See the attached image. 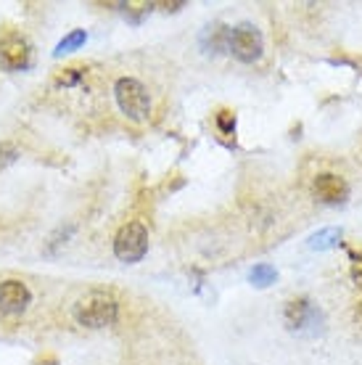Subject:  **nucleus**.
Wrapping results in <instances>:
<instances>
[{"label": "nucleus", "instance_id": "obj_1", "mask_svg": "<svg viewBox=\"0 0 362 365\" xmlns=\"http://www.w3.org/2000/svg\"><path fill=\"white\" fill-rule=\"evenodd\" d=\"M119 318V302L106 292L85 294L74 304V320L85 329H106L114 326Z\"/></svg>", "mask_w": 362, "mask_h": 365}, {"label": "nucleus", "instance_id": "obj_2", "mask_svg": "<svg viewBox=\"0 0 362 365\" xmlns=\"http://www.w3.org/2000/svg\"><path fill=\"white\" fill-rule=\"evenodd\" d=\"M114 96H117V103L122 114L133 119V122H143L151 114V96L143 88V83H138L133 77H122L114 88Z\"/></svg>", "mask_w": 362, "mask_h": 365}, {"label": "nucleus", "instance_id": "obj_3", "mask_svg": "<svg viewBox=\"0 0 362 365\" xmlns=\"http://www.w3.org/2000/svg\"><path fill=\"white\" fill-rule=\"evenodd\" d=\"M148 252V230H145L143 222H127L122 225L114 238V255L117 259L133 265V262H140Z\"/></svg>", "mask_w": 362, "mask_h": 365}, {"label": "nucleus", "instance_id": "obj_4", "mask_svg": "<svg viewBox=\"0 0 362 365\" xmlns=\"http://www.w3.org/2000/svg\"><path fill=\"white\" fill-rule=\"evenodd\" d=\"M227 51L236 56L238 61H244V64H254L264 51V40H262V32L244 21V24H238V27L230 29V40H227Z\"/></svg>", "mask_w": 362, "mask_h": 365}, {"label": "nucleus", "instance_id": "obj_5", "mask_svg": "<svg viewBox=\"0 0 362 365\" xmlns=\"http://www.w3.org/2000/svg\"><path fill=\"white\" fill-rule=\"evenodd\" d=\"M283 320H286V329L294 334H317L323 326V312L317 310L307 297H296L286 304Z\"/></svg>", "mask_w": 362, "mask_h": 365}, {"label": "nucleus", "instance_id": "obj_6", "mask_svg": "<svg viewBox=\"0 0 362 365\" xmlns=\"http://www.w3.org/2000/svg\"><path fill=\"white\" fill-rule=\"evenodd\" d=\"M32 64V46L24 35L9 32L0 40V66L9 72H21Z\"/></svg>", "mask_w": 362, "mask_h": 365}, {"label": "nucleus", "instance_id": "obj_7", "mask_svg": "<svg viewBox=\"0 0 362 365\" xmlns=\"http://www.w3.org/2000/svg\"><path fill=\"white\" fill-rule=\"evenodd\" d=\"M312 193H315L317 201L336 207V204H344L349 199V182L333 173H323L317 175L315 182H312Z\"/></svg>", "mask_w": 362, "mask_h": 365}, {"label": "nucleus", "instance_id": "obj_8", "mask_svg": "<svg viewBox=\"0 0 362 365\" xmlns=\"http://www.w3.org/2000/svg\"><path fill=\"white\" fill-rule=\"evenodd\" d=\"M29 302H32V292H29L27 283L16 281V278L0 283V312L19 315V312L27 310Z\"/></svg>", "mask_w": 362, "mask_h": 365}, {"label": "nucleus", "instance_id": "obj_9", "mask_svg": "<svg viewBox=\"0 0 362 365\" xmlns=\"http://www.w3.org/2000/svg\"><path fill=\"white\" fill-rule=\"evenodd\" d=\"M344 238V230L341 228H323L309 236V249L315 252H328V249H336Z\"/></svg>", "mask_w": 362, "mask_h": 365}, {"label": "nucleus", "instance_id": "obj_10", "mask_svg": "<svg viewBox=\"0 0 362 365\" xmlns=\"http://www.w3.org/2000/svg\"><path fill=\"white\" fill-rule=\"evenodd\" d=\"M227 40H230V27L225 24H214V27H207L204 29V37H201V43L204 48L209 51H227Z\"/></svg>", "mask_w": 362, "mask_h": 365}, {"label": "nucleus", "instance_id": "obj_11", "mask_svg": "<svg viewBox=\"0 0 362 365\" xmlns=\"http://www.w3.org/2000/svg\"><path fill=\"white\" fill-rule=\"evenodd\" d=\"M249 281L257 289H267V286H272V283L278 281V270L272 265H267V262H259V265H254L249 270Z\"/></svg>", "mask_w": 362, "mask_h": 365}, {"label": "nucleus", "instance_id": "obj_12", "mask_svg": "<svg viewBox=\"0 0 362 365\" xmlns=\"http://www.w3.org/2000/svg\"><path fill=\"white\" fill-rule=\"evenodd\" d=\"M85 40H88L85 29H72V32L63 37V40H58V46H56L53 56H56V58H61L63 53H72V51H77V48L85 46Z\"/></svg>", "mask_w": 362, "mask_h": 365}, {"label": "nucleus", "instance_id": "obj_13", "mask_svg": "<svg viewBox=\"0 0 362 365\" xmlns=\"http://www.w3.org/2000/svg\"><path fill=\"white\" fill-rule=\"evenodd\" d=\"M217 128L225 133V135H230L233 130H236V114L233 111H219L217 114Z\"/></svg>", "mask_w": 362, "mask_h": 365}, {"label": "nucleus", "instance_id": "obj_14", "mask_svg": "<svg viewBox=\"0 0 362 365\" xmlns=\"http://www.w3.org/2000/svg\"><path fill=\"white\" fill-rule=\"evenodd\" d=\"M82 80V69H66L63 74H58V85H77Z\"/></svg>", "mask_w": 362, "mask_h": 365}, {"label": "nucleus", "instance_id": "obj_15", "mask_svg": "<svg viewBox=\"0 0 362 365\" xmlns=\"http://www.w3.org/2000/svg\"><path fill=\"white\" fill-rule=\"evenodd\" d=\"M352 281L357 289H362V252L352 255Z\"/></svg>", "mask_w": 362, "mask_h": 365}, {"label": "nucleus", "instance_id": "obj_16", "mask_svg": "<svg viewBox=\"0 0 362 365\" xmlns=\"http://www.w3.org/2000/svg\"><path fill=\"white\" fill-rule=\"evenodd\" d=\"M16 148L11 146V143H0V167H6V165H11L14 159H16Z\"/></svg>", "mask_w": 362, "mask_h": 365}, {"label": "nucleus", "instance_id": "obj_17", "mask_svg": "<svg viewBox=\"0 0 362 365\" xmlns=\"http://www.w3.org/2000/svg\"><path fill=\"white\" fill-rule=\"evenodd\" d=\"M354 318H357V320H360V323H362V302H360V304H357V310H354Z\"/></svg>", "mask_w": 362, "mask_h": 365}]
</instances>
